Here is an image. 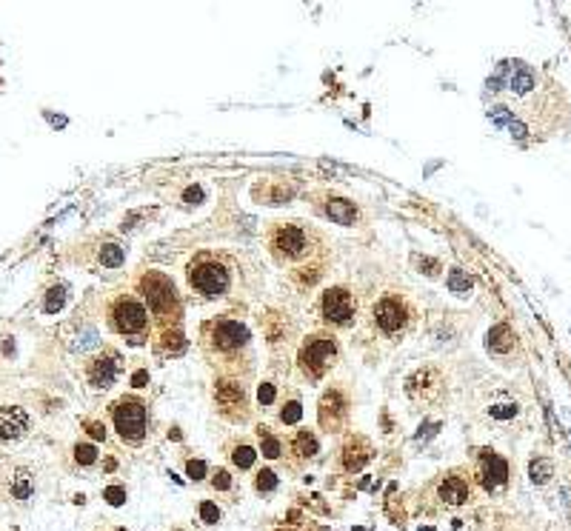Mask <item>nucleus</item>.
Instances as JSON below:
<instances>
[{"mask_svg": "<svg viewBox=\"0 0 571 531\" xmlns=\"http://www.w3.org/2000/svg\"><path fill=\"white\" fill-rule=\"evenodd\" d=\"M83 374H86V383L91 389H109L120 374V354L114 349H106L100 354L89 357L83 366Z\"/></svg>", "mask_w": 571, "mask_h": 531, "instance_id": "16", "label": "nucleus"}, {"mask_svg": "<svg viewBox=\"0 0 571 531\" xmlns=\"http://www.w3.org/2000/svg\"><path fill=\"white\" fill-rule=\"evenodd\" d=\"M123 260H126V252L118 243H103L98 249V263L106 266V269H118V266H123Z\"/></svg>", "mask_w": 571, "mask_h": 531, "instance_id": "28", "label": "nucleus"}, {"mask_svg": "<svg viewBox=\"0 0 571 531\" xmlns=\"http://www.w3.org/2000/svg\"><path fill=\"white\" fill-rule=\"evenodd\" d=\"M340 360V343L332 332H314L300 343L297 366L306 380H323Z\"/></svg>", "mask_w": 571, "mask_h": 531, "instance_id": "7", "label": "nucleus"}, {"mask_svg": "<svg viewBox=\"0 0 571 531\" xmlns=\"http://www.w3.org/2000/svg\"><path fill=\"white\" fill-rule=\"evenodd\" d=\"M471 477H474V486H480L486 495L497 497L508 488L511 483V468H508V460L503 457L500 451L494 448H477L474 451V466H471Z\"/></svg>", "mask_w": 571, "mask_h": 531, "instance_id": "11", "label": "nucleus"}, {"mask_svg": "<svg viewBox=\"0 0 571 531\" xmlns=\"http://www.w3.org/2000/svg\"><path fill=\"white\" fill-rule=\"evenodd\" d=\"M63 300H66V289H63V286H57V289L49 292V300H46V306H43V309H46V312H57V309L63 306Z\"/></svg>", "mask_w": 571, "mask_h": 531, "instance_id": "36", "label": "nucleus"}, {"mask_svg": "<svg viewBox=\"0 0 571 531\" xmlns=\"http://www.w3.org/2000/svg\"><path fill=\"white\" fill-rule=\"evenodd\" d=\"M320 451V440L317 434L309 429H297L286 437V457H289L292 466H306L309 460H314V454Z\"/></svg>", "mask_w": 571, "mask_h": 531, "instance_id": "19", "label": "nucleus"}, {"mask_svg": "<svg viewBox=\"0 0 571 531\" xmlns=\"http://www.w3.org/2000/svg\"><path fill=\"white\" fill-rule=\"evenodd\" d=\"M215 411L228 423H246L249 420V394H246L243 383L235 380V377H217L215 380Z\"/></svg>", "mask_w": 571, "mask_h": 531, "instance_id": "12", "label": "nucleus"}, {"mask_svg": "<svg viewBox=\"0 0 571 531\" xmlns=\"http://www.w3.org/2000/svg\"><path fill=\"white\" fill-rule=\"evenodd\" d=\"M175 531H180V528H175Z\"/></svg>", "mask_w": 571, "mask_h": 531, "instance_id": "41", "label": "nucleus"}, {"mask_svg": "<svg viewBox=\"0 0 571 531\" xmlns=\"http://www.w3.org/2000/svg\"><path fill=\"white\" fill-rule=\"evenodd\" d=\"M111 426L118 437L129 446H140L149 434V403L140 394H126L118 403H111Z\"/></svg>", "mask_w": 571, "mask_h": 531, "instance_id": "9", "label": "nucleus"}, {"mask_svg": "<svg viewBox=\"0 0 571 531\" xmlns=\"http://www.w3.org/2000/svg\"><path fill=\"white\" fill-rule=\"evenodd\" d=\"M118 531H126V528H118Z\"/></svg>", "mask_w": 571, "mask_h": 531, "instance_id": "40", "label": "nucleus"}, {"mask_svg": "<svg viewBox=\"0 0 571 531\" xmlns=\"http://www.w3.org/2000/svg\"><path fill=\"white\" fill-rule=\"evenodd\" d=\"M406 391L414 403H434L440 400L443 394V374L426 366V369H417L409 380H406Z\"/></svg>", "mask_w": 571, "mask_h": 531, "instance_id": "17", "label": "nucleus"}, {"mask_svg": "<svg viewBox=\"0 0 571 531\" xmlns=\"http://www.w3.org/2000/svg\"><path fill=\"white\" fill-rule=\"evenodd\" d=\"M266 249L300 286H314L329 263L326 240L306 223H272L266 229Z\"/></svg>", "mask_w": 571, "mask_h": 531, "instance_id": "2", "label": "nucleus"}, {"mask_svg": "<svg viewBox=\"0 0 571 531\" xmlns=\"http://www.w3.org/2000/svg\"><path fill=\"white\" fill-rule=\"evenodd\" d=\"M486 115L520 149L540 146L571 131V98L551 72L508 58L486 80Z\"/></svg>", "mask_w": 571, "mask_h": 531, "instance_id": "1", "label": "nucleus"}, {"mask_svg": "<svg viewBox=\"0 0 571 531\" xmlns=\"http://www.w3.org/2000/svg\"><path fill=\"white\" fill-rule=\"evenodd\" d=\"M208 486H212L215 491H223V495H232L235 491V477L228 474L226 468H215L212 471V480H208Z\"/></svg>", "mask_w": 571, "mask_h": 531, "instance_id": "33", "label": "nucleus"}, {"mask_svg": "<svg viewBox=\"0 0 571 531\" xmlns=\"http://www.w3.org/2000/svg\"><path fill=\"white\" fill-rule=\"evenodd\" d=\"M257 400H260L263 406H272V403H274V386H272V383H263V386L257 389Z\"/></svg>", "mask_w": 571, "mask_h": 531, "instance_id": "38", "label": "nucleus"}, {"mask_svg": "<svg viewBox=\"0 0 571 531\" xmlns=\"http://www.w3.org/2000/svg\"><path fill=\"white\" fill-rule=\"evenodd\" d=\"M138 294L143 300V306L149 309V317L160 332L163 329H177L180 317H183V303L177 294L175 280L169 274L149 269L138 277Z\"/></svg>", "mask_w": 571, "mask_h": 531, "instance_id": "5", "label": "nucleus"}, {"mask_svg": "<svg viewBox=\"0 0 571 531\" xmlns=\"http://www.w3.org/2000/svg\"><path fill=\"white\" fill-rule=\"evenodd\" d=\"M9 491H12V497L14 500H29L32 497V491H34V477H32V471L29 468H14L12 474V480H9Z\"/></svg>", "mask_w": 571, "mask_h": 531, "instance_id": "25", "label": "nucleus"}, {"mask_svg": "<svg viewBox=\"0 0 571 531\" xmlns=\"http://www.w3.org/2000/svg\"><path fill=\"white\" fill-rule=\"evenodd\" d=\"M528 477H531V483H535V486L551 483V477H554V460H551V457H543V454H537V457L528 463Z\"/></svg>", "mask_w": 571, "mask_h": 531, "instance_id": "26", "label": "nucleus"}, {"mask_svg": "<svg viewBox=\"0 0 571 531\" xmlns=\"http://www.w3.org/2000/svg\"><path fill=\"white\" fill-rule=\"evenodd\" d=\"M200 349L208 366H215L220 377H235L252 371V337L249 329L232 317H212L200 326Z\"/></svg>", "mask_w": 571, "mask_h": 531, "instance_id": "3", "label": "nucleus"}, {"mask_svg": "<svg viewBox=\"0 0 571 531\" xmlns=\"http://www.w3.org/2000/svg\"><path fill=\"white\" fill-rule=\"evenodd\" d=\"M29 431V414L21 406L0 409V440H21Z\"/></svg>", "mask_w": 571, "mask_h": 531, "instance_id": "21", "label": "nucleus"}, {"mask_svg": "<svg viewBox=\"0 0 571 531\" xmlns=\"http://www.w3.org/2000/svg\"><path fill=\"white\" fill-rule=\"evenodd\" d=\"M352 420V391L346 386H332L317 403V423L323 431H343Z\"/></svg>", "mask_w": 571, "mask_h": 531, "instance_id": "13", "label": "nucleus"}, {"mask_svg": "<svg viewBox=\"0 0 571 531\" xmlns=\"http://www.w3.org/2000/svg\"><path fill=\"white\" fill-rule=\"evenodd\" d=\"M197 517H200L203 525H217L220 517H223V511H220V506L212 503V500H200V503H197Z\"/></svg>", "mask_w": 571, "mask_h": 531, "instance_id": "29", "label": "nucleus"}, {"mask_svg": "<svg viewBox=\"0 0 571 531\" xmlns=\"http://www.w3.org/2000/svg\"><path fill=\"white\" fill-rule=\"evenodd\" d=\"M274 488H277V474L272 468H260L255 474V491L257 495H272Z\"/></svg>", "mask_w": 571, "mask_h": 531, "instance_id": "31", "label": "nucleus"}, {"mask_svg": "<svg viewBox=\"0 0 571 531\" xmlns=\"http://www.w3.org/2000/svg\"><path fill=\"white\" fill-rule=\"evenodd\" d=\"M431 497L437 500L440 511H451V508H463L474 500V477L471 468H449L446 474H440L431 486Z\"/></svg>", "mask_w": 571, "mask_h": 531, "instance_id": "10", "label": "nucleus"}, {"mask_svg": "<svg viewBox=\"0 0 571 531\" xmlns=\"http://www.w3.org/2000/svg\"><path fill=\"white\" fill-rule=\"evenodd\" d=\"M257 443H260V454L266 460H280L286 454V440L277 437L269 426H257Z\"/></svg>", "mask_w": 571, "mask_h": 531, "instance_id": "23", "label": "nucleus"}, {"mask_svg": "<svg viewBox=\"0 0 571 531\" xmlns=\"http://www.w3.org/2000/svg\"><path fill=\"white\" fill-rule=\"evenodd\" d=\"M89 429H91V437H98V440H103L106 437V429L100 426V423H86Z\"/></svg>", "mask_w": 571, "mask_h": 531, "instance_id": "39", "label": "nucleus"}, {"mask_svg": "<svg viewBox=\"0 0 571 531\" xmlns=\"http://www.w3.org/2000/svg\"><path fill=\"white\" fill-rule=\"evenodd\" d=\"M371 457H374V446H371V440L366 437V434H349L346 443H343V448H340V463L349 474L360 471Z\"/></svg>", "mask_w": 571, "mask_h": 531, "instance_id": "20", "label": "nucleus"}, {"mask_svg": "<svg viewBox=\"0 0 571 531\" xmlns=\"http://www.w3.org/2000/svg\"><path fill=\"white\" fill-rule=\"evenodd\" d=\"M103 497H106L111 506H123V503H126V488H123V486H106V488H103Z\"/></svg>", "mask_w": 571, "mask_h": 531, "instance_id": "35", "label": "nucleus"}, {"mask_svg": "<svg viewBox=\"0 0 571 531\" xmlns=\"http://www.w3.org/2000/svg\"><path fill=\"white\" fill-rule=\"evenodd\" d=\"M186 474H188L192 480H203V477H206V463H203V460H188V463H186Z\"/></svg>", "mask_w": 571, "mask_h": 531, "instance_id": "37", "label": "nucleus"}, {"mask_svg": "<svg viewBox=\"0 0 571 531\" xmlns=\"http://www.w3.org/2000/svg\"><path fill=\"white\" fill-rule=\"evenodd\" d=\"M300 417H303V409H300V400H297V397H292L289 403H283V409H280V423L289 426V423H297Z\"/></svg>", "mask_w": 571, "mask_h": 531, "instance_id": "34", "label": "nucleus"}, {"mask_svg": "<svg viewBox=\"0 0 571 531\" xmlns=\"http://www.w3.org/2000/svg\"><path fill=\"white\" fill-rule=\"evenodd\" d=\"M449 289L454 292V294H468L471 292V277L463 272V269H451L449 272Z\"/></svg>", "mask_w": 571, "mask_h": 531, "instance_id": "32", "label": "nucleus"}, {"mask_svg": "<svg viewBox=\"0 0 571 531\" xmlns=\"http://www.w3.org/2000/svg\"><path fill=\"white\" fill-rule=\"evenodd\" d=\"M323 203L326 206H320V212L329 220H334L340 226H354L357 223V203H352L346 197H332V195H326Z\"/></svg>", "mask_w": 571, "mask_h": 531, "instance_id": "22", "label": "nucleus"}, {"mask_svg": "<svg viewBox=\"0 0 571 531\" xmlns=\"http://www.w3.org/2000/svg\"><path fill=\"white\" fill-rule=\"evenodd\" d=\"M98 448H94L91 443H78L74 446V463H78L80 468H91L94 463H98Z\"/></svg>", "mask_w": 571, "mask_h": 531, "instance_id": "30", "label": "nucleus"}, {"mask_svg": "<svg viewBox=\"0 0 571 531\" xmlns=\"http://www.w3.org/2000/svg\"><path fill=\"white\" fill-rule=\"evenodd\" d=\"M228 460H232V466L235 468H240V471H246V468H252L255 466V460H257V451L246 443V440H235V443H228Z\"/></svg>", "mask_w": 571, "mask_h": 531, "instance_id": "24", "label": "nucleus"}, {"mask_svg": "<svg viewBox=\"0 0 571 531\" xmlns=\"http://www.w3.org/2000/svg\"><path fill=\"white\" fill-rule=\"evenodd\" d=\"M486 349L503 366H520L523 363V343H520L517 332H514L508 323L491 326V332L486 337Z\"/></svg>", "mask_w": 571, "mask_h": 531, "instance_id": "15", "label": "nucleus"}, {"mask_svg": "<svg viewBox=\"0 0 571 531\" xmlns=\"http://www.w3.org/2000/svg\"><path fill=\"white\" fill-rule=\"evenodd\" d=\"M106 323L123 337L143 340L151 329V317L138 294H114L106 306Z\"/></svg>", "mask_w": 571, "mask_h": 531, "instance_id": "8", "label": "nucleus"}, {"mask_svg": "<svg viewBox=\"0 0 571 531\" xmlns=\"http://www.w3.org/2000/svg\"><path fill=\"white\" fill-rule=\"evenodd\" d=\"M155 346H158V351L160 354H180L183 349H186V340H183V332H180V326L177 329H163L160 334H158V340H155Z\"/></svg>", "mask_w": 571, "mask_h": 531, "instance_id": "27", "label": "nucleus"}, {"mask_svg": "<svg viewBox=\"0 0 571 531\" xmlns=\"http://www.w3.org/2000/svg\"><path fill=\"white\" fill-rule=\"evenodd\" d=\"M186 280L192 286V292H197L200 297L223 300L235 292L237 266L232 257L217 249H203L186 263Z\"/></svg>", "mask_w": 571, "mask_h": 531, "instance_id": "4", "label": "nucleus"}, {"mask_svg": "<svg viewBox=\"0 0 571 531\" xmlns=\"http://www.w3.org/2000/svg\"><path fill=\"white\" fill-rule=\"evenodd\" d=\"M357 317V297L346 286H332L320 294V320L329 326H352Z\"/></svg>", "mask_w": 571, "mask_h": 531, "instance_id": "14", "label": "nucleus"}, {"mask_svg": "<svg viewBox=\"0 0 571 531\" xmlns=\"http://www.w3.org/2000/svg\"><path fill=\"white\" fill-rule=\"evenodd\" d=\"M526 403L520 400L517 394H497L494 400L486 406V417L488 423H497V426H520L523 417H526Z\"/></svg>", "mask_w": 571, "mask_h": 531, "instance_id": "18", "label": "nucleus"}, {"mask_svg": "<svg viewBox=\"0 0 571 531\" xmlns=\"http://www.w3.org/2000/svg\"><path fill=\"white\" fill-rule=\"evenodd\" d=\"M414 320H417V309H414V303L406 297V294H400V292H386L380 300H374V306H371V323L374 329L383 334V337H406L414 326Z\"/></svg>", "mask_w": 571, "mask_h": 531, "instance_id": "6", "label": "nucleus"}]
</instances>
